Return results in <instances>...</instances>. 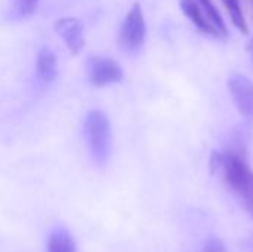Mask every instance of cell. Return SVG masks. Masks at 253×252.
<instances>
[{"label": "cell", "mask_w": 253, "mask_h": 252, "mask_svg": "<svg viewBox=\"0 0 253 252\" xmlns=\"http://www.w3.org/2000/svg\"><path fill=\"white\" fill-rule=\"evenodd\" d=\"M200 252H228L227 251V245L222 239H218V238H212V239H208L202 248Z\"/></svg>", "instance_id": "4fadbf2b"}, {"label": "cell", "mask_w": 253, "mask_h": 252, "mask_svg": "<svg viewBox=\"0 0 253 252\" xmlns=\"http://www.w3.org/2000/svg\"><path fill=\"white\" fill-rule=\"evenodd\" d=\"M197 3L203 7L205 10V15L208 16L209 22L218 30V33L221 36H228V30H227V25L219 13V10L216 9L215 3L212 0H197Z\"/></svg>", "instance_id": "30bf717a"}, {"label": "cell", "mask_w": 253, "mask_h": 252, "mask_svg": "<svg viewBox=\"0 0 253 252\" xmlns=\"http://www.w3.org/2000/svg\"><path fill=\"white\" fill-rule=\"evenodd\" d=\"M55 31L62 37L73 55H77L84 46L83 24L77 18H59L53 24Z\"/></svg>", "instance_id": "8992f818"}, {"label": "cell", "mask_w": 253, "mask_h": 252, "mask_svg": "<svg viewBox=\"0 0 253 252\" xmlns=\"http://www.w3.org/2000/svg\"><path fill=\"white\" fill-rule=\"evenodd\" d=\"M222 163H224V154H221L218 151H213L212 157H211V169H212V172H215L219 166H222Z\"/></svg>", "instance_id": "5bb4252c"}, {"label": "cell", "mask_w": 253, "mask_h": 252, "mask_svg": "<svg viewBox=\"0 0 253 252\" xmlns=\"http://www.w3.org/2000/svg\"><path fill=\"white\" fill-rule=\"evenodd\" d=\"M145 18L139 3H135L127 12L122 27H120V46L127 53H136L142 49L145 43Z\"/></svg>", "instance_id": "3957f363"}, {"label": "cell", "mask_w": 253, "mask_h": 252, "mask_svg": "<svg viewBox=\"0 0 253 252\" xmlns=\"http://www.w3.org/2000/svg\"><path fill=\"white\" fill-rule=\"evenodd\" d=\"M40 0H13V6L10 10V15L13 19H24L31 16L37 6H39Z\"/></svg>", "instance_id": "7c38bea8"}, {"label": "cell", "mask_w": 253, "mask_h": 252, "mask_svg": "<svg viewBox=\"0 0 253 252\" xmlns=\"http://www.w3.org/2000/svg\"><path fill=\"white\" fill-rule=\"evenodd\" d=\"M225 178L228 186L243 201L246 209L253 215V171L245 159L234 153L224 154Z\"/></svg>", "instance_id": "7a4b0ae2"}, {"label": "cell", "mask_w": 253, "mask_h": 252, "mask_svg": "<svg viewBox=\"0 0 253 252\" xmlns=\"http://www.w3.org/2000/svg\"><path fill=\"white\" fill-rule=\"evenodd\" d=\"M37 76L42 82L50 83L58 76V59L56 55L46 46L40 48L37 53Z\"/></svg>", "instance_id": "52a82bcc"}, {"label": "cell", "mask_w": 253, "mask_h": 252, "mask_svg": "<svg viewBox=\"0 0 253 252\" xmlns=\"http://www.w3.org/2000/svg\"><path fill=\"white\" fill-rule=\"evenodd\" d=\"M228 88L239 111L245 117H253V82L243 74H233Z\"/></svg>", "instance_id": "5b68a950"}, {"label": "cell", "mask_w": 253, "mask_h": 252, "mask_svg": "<svg viewBox=\"0 0 253 252\" xmlns=\"http://www.w3.org/2000/svg\"><path fill=\"white\" fill-rule=\"evenodd\" d=\"M179 6L182 9V12L185 13L187 18L191 19V22L202 30L206 34H212V36H221L218 33V30L205 18V13H202V9L199 6V3L196 0H179Z\"/></svg>", "instance_id": "ba28073f"}, {"label": "cell", "mask_w": 253, "mask_h": 252, "mask_svg": "<svg viewBox=\"0 0 253 252\" xmlns=\"http://www.w3.org/2000/svg\"><path fill=\"white\" fill-rule=\"evenodd\" d=\"M87 77L95 88H104L111 83L123 80V70L113 58L108 56H89L87 58Z\"/></svg>", "instance_id": "277c9868"}, {"label": "cell", "mask_w": 253, "mask_h": 252, "mask_svg": "<svg viewBox=\"0 0 253 252\" xmlns=\"http://www.w3.org/2000/svg\"><path fill=\"white\" fill-rule=\"evenodd\" d=\"M83 134L93 162L104 166L111 153V125L108 116L102 110H90L84 117Z\"/></svg>", "instance_id": "6da1fadb"}, {"label": "cell", "mask_w": 253, "mask_h": 252, "mask_svg": "<svg viewBox=\"0 0 253 252\" xmlns=\"http://www.w3.org/2000/svg\"><path fill=\"white\" fill-rule=\"evenodd\" d=\"M224 4L227 6L228 12H230V16H231V21L234 22V25L243 33V34H248L249 33V28H248V24H246V19H245V15H243V10L240 7V1L239 0H222Z\"/></svg>", "instance_id": "8fae6325"}, {"label": "cell", "mask_w": 253, "mask_h": 252, "mask_svg": "<svg viewBox=\"0 0 253 252\" xmlns=\"http://www.w3.org/2000/svg\"><path fill=\"white\" fill-rule=\"evenodd\" d=\"M47 252H77L74 238L64 227L53 230L47 241Z\"/></svg>", "instance_id": "9c48e42d"}]
</instances>
